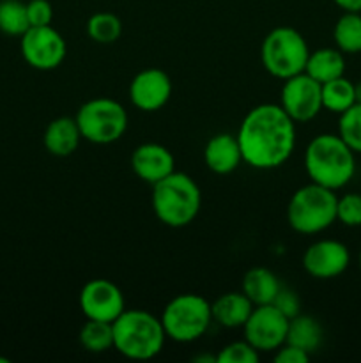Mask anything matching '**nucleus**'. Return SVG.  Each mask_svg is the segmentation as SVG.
<instances>
[{
  "label": "nucleus",
  "instance_id": "obj_1",
  "mask_svg": "<svg viewBox=\"0 0 361 363\" xmlns=\"http://www.w3.org/2000/svg\"><path fill=\"white\" fill-rule=\"evenodd\" d=\"M243 162L258 170L282 167L296 147V123L276 103H264L244 116L237 131Z\"/></svg>",
  "mask_w": 361,
  "mask_h": 363
},
{
  "label": "nucleus",
  "instance_id": "obj_2",
  "mask_svg": "<svg viewBox=\"0 0 361 363\" xmlns=\"http://www.w3.org/2000/svg\"><path fill=\"white\" fill-rule=\"evenodd\" d=\"M304 170L311 183L336 191L347 186L356 174V152L338 133H322L304 151Z\"/></svg>",
  "mask_w": 361,
  "mask_h": 363
},
{
  "label": "nucleus",
  "instance_id": "obj_3",
  "mask_svg": "<svg viewBox=\"0 0 361 363\" xmlns=\"http://www.w3.org/2000/svg\"><path fill=\"white\" fill-rule=\"evenodd\" d=\"M151 204L163 225L180 229L190 225L200 213V188L188 174L173 170L165 179L152 184Z\"/></svg>",
  "mask_w": 361,
  "mask_h": 363
},
{
  "label": "nucleus",
  "instance_id": "obj_4",
  "mask_svg": "<svg viewBox=\"0 0 361 363\" xmlns=\"http://www.w3.org/2000/svg\"><path fill=\"white\" fill-rule=\"evenodd\" d=\"M113 350L130 360H151L161 353L166 333L161 319L145 311H124L112 323Z\"/></svg>",
  "mask_w": 361,
  "mask_h": 363
},
{
  "label": "nucleus",
  "instance_id": "obj_5",
  "mask_svg": "<svg viewBox=\"0 0 361 363\" xmlns=\"http://www.w3.org/2000/svg\"><path fill=\"white\" fill-rule=\"evenodd\" d=\"M336 194L321 184L301 186L287 206V222L296 233L311 236L329 229L336 222Z\"/></svg>",
  "mask_w": 361,
  "mask_h": 363
},
{
  "label": "nucleus",
  "instance_id": "obj_6",
  "mask_svg": "<svg viewBox=\"0 0 361 363\" xmlns=\"http://www.w3.org/2000/svg\"><path fill=\"white\" fill-rule=\"evenodd\" d=\"M310 48L306 39L292 27H276L264 38L260 60L264 69L278 80L299 74L306 66Z\"/></svg>",
  "mask_w": 361,
  "mask_h": 363
},
{
  "label": "nucleus",
  "instance_id": "obj_7",
  "mask_svg": "<svg viewBox=\"0 0 361 363\" xmlns=\"http://www.w3.org/2000/svg\"><path fill=\"white\" fill-rule=\"evenodd\" d=\"M159 319L165 328L166 339L180 344L195 342L205 335L211 326V303L200 294H179L166 303Z\"/></svg>",
  "mask_w": 361,
  "mask_h": 363
},
{
  "label": "nucleus",
  "instance_id": "obj_8",
  "mask_svg": "<svg viewBox=\"0 0 361 363\" xmlns=\"http://www.w3.org/2000/svg\"><path fill=\"white\" fill-rule=\"evenodd\" d=\"M74 119L80 128L81 138L91 144H113L127 130L126 108L110 98H96L84 103Z\"/></svg>",
  "mask_w": 361,
  "mask_h": 363
},
{
  "label": "nucleus",
  "instance_id": "obj_9",
  "mask_svg": "<svg viewBox=\"0 0 361 363\" xmlns=\"http://www.w3.org/2000/svg\"><path fill=\"white\" fill-rule=\"evenodd\" d=\"M289 318L283 315L273 303L257 305L244 323V340L258 353H273L285 344Z\"/></svg>",
  "mask_w": 361,
  "mask_h": 363
},
{
  "label": "nucleus",
  "instance_id": "obj_10",
  "mask_svg": "<svg viewBox=\"0 0 361 363\" xmlns=\"http://www.w3.org/2000/svg\"><path fill=\"white\" fill-rule=\"evenodd\" d=\"M20 46L25 62L39 71H52L59 67L67 53L66 39L52 25L30 27L21 35Z\"/></svg>",
  "mask_w": 361,
  "mask_h": 363
},
{
  "label": "nucleus",
  "instance_id": "obj_11",
  "mask_svg": "<svg viewBox=\"0 0 361 363\" xmlns=\"http://www.w3.org/2000/svg\"><path fill=\"white\" fill-rule=\"evenodd\" d=\"M280 106L294 123H310L322 110V89L306 73L294 74L283 80Z\"/></svg>",
  "mask_w": 361,
  "mask_h": 363
},
{
  "label": "nucleus",
  "instance_id": "obj_12",
  "mask_svg": "<svg viewBox=\"0 0 361 363\" xmlns=\"http://www.w3.org/2000/svg\"><path fill=\"white\" fill-rule=\"evenodd\" d=\"M78 301L85 318L94 321L113 323L126 311L122 291L106 279H94L85 284Z\"/></svg>",
  "mask_w": 361,
  "mask_h": 363
},
{
  "label": "nucleus",
  "instance_id": "obj_13",
  "mask_svg": "<svg viewBox=\"0 0 361 363\" xmlns=\"http://www.w3.org/2000/svg\"><path fill=\"white\" fill-rule=\"evenodd\" d=\"M350 252L342 241L319 240L303 254V268L317 280H331L347 272Z\"/></svg>",
  "mask_w": 361,
  "mask_h": 363
},
{
  "label": "nucleus",
  "instance_id": "obj_14",
  "mask_svg": "<svg viewBox=\"0 0 361 363\" xmlns=\"http://www.w3.org/2000/svg\"><path fill=\"white\" fill-rule=\"evenodd\" d=\"M172 96V80L158 67H147L133 77L130 84V99L142 112H158Z\"/></svg>",
  "mask_w": 361,
  "mask_h": 363
},
{
  "label": "nucleus",
  "instance_id": "obj_15",
  "mask_svg": "<svg viewBox=\"0 0 361 363\" xmlns=\"http://www.w3.org/2000/svg\"><path fill=\"white\" fill-rule=\"evenodd\" d=\"M131 169L144 183L156 184L176 170V160L168 147L161 144L138 145L131 155Z\"/></svg>",
  "mask_w": 361,
  "mask_h": 363
},
{
  "label": "nucleus",
  "instance_id": "obj_16",
  "mask_svg": "<svg viewBox=\"0 0 361 363\" xmlns=\"http://www.w3.org/2000/svg\"><path fill=\"white\" fill-rule=\"evenodd\" d=\"M204 162L211 172L218 176H227L234 170L239 169L243 163V155H241L239 142L236 135L218 133L205 144L204 149Z\"/></svg>",
  "mask_w": 361,
  "mask_h": 363
},
{
  "label": "nucleus",
  "instance_id": "obj_17",
  "mask_svg": "<svg viewBox=\"0 0 361 363\" xmlns=\"http://www.w3.org/2000/svg\"><path fill=\"white\" fill-rule=\"evenodd\" d=\"M80 140L81 133L74 117H57V119H53L46 126L45 137H42L46 151L53 156H59V158H66V156L73 155L78 145H80Z\"/></svg>",
  "mask_w": 361,
  "mask_h": 363
},
{
  "label": "nucleus",
  "instance_id": "obj_18",
  "mask_svg": "<svg viewBox=\"0 0 361 363\" xmlns=\"http://www.w3.org/2000/svg\"><path fill=\"white\" fill-rule=\"evenodd\" d=\"M253 307L255 305L248 300L243 291L241 293H234V291L225 293L211 303L212 321L218 323L223 328H243Z\"/></svg>",
  "mask_w": 361,
  "mask_h": 363
},
{
  "label": "nucleus",
  "instance_id": "obj_19",
  "mask_svg": "<svg viewBox=\"0 0 361 363\" xmlns=\"http://www.w3.org/2000/svg\"><path fill=\"white\" fill-rule=\"evenodd\" d=\"M304 73L321 85L329 80H335L345 73V57L338 48L314 50L308 55Z\"/></svg>",
  "mask_w": 361,
  "mask_h": 363
},
{
  "label": "nucleus",
  "instance_id": "obj_20",
  "mask_svg": "<svg viewBox=\"0 0 361 363\" xmlns=\"http://www.w3.org/2000/svg\"><path fill=\"white\" fill-rule=\"evenodd\" d=\"M280 289H282V284L278 277L271 269L262 268V266L248 269L243 279V293L255 307L273 303Z\"/></svg>",
  "mask_w": 361,
  "mask_h": 363
},
{
  "label": "nucleus",
  "instance_id": "obj_21",
  "mask_svg": "<svg viewBox=\"0 0 361 363\" xmlns=\"http://www.w3.org/2000/svg\"><path fill=\"white\" fill-rule=\"evenodd\" d=\"M322 335H324V332H322V326L319 325L317 319L311 318V315L297 314L296 318L289 319L285 344L299 347L304 353L310 354L315 350H319Z\"/></svg>",
  "mask_w": 361,
  "mask_h": 363
},
{
  "label": "nucleus",
  "instance_id": "obj_22",
  "mask_svg": "<svg viewBox=\"0 0 361 363\" xmlns=\"http://www.w3.org/2000/svg\"><path fill=\"white\" fill-rule=\"evenodd\" d=\"M322 89V110L331 113H343L356 103L354 82L349 78L338 77L321 85Z\"/></svg>",
  "mask_w": 361,
  "mask_h": 363
},
{
  "label": "nucleus",
  "instance_id": "obj_23",
  "mask_svg": "<svg viewBox=\"0 0 361 363\" xmlns=\"http://www.w3.org/2000/svg\"><path fill=\"white\" fill-rule=\"evenodd\" d=\"M333 39L343 55L361 53V13H343L333 28Z\"/></svg>",
  "mask_w": 361,
  "mask_h": 363
},
{
  "label": "nucleus",
  "instance_id": "obj_24",
  "mask_svg": "<svg viewBox=\"0 0 361 363\" xmlns=\"http://www.w3.org/2000/svg\"><path fill=\"white\" fill-rule=\"evenodd\" d=\"M78 339L88 353H105V351L113 350L112 323L87 319V323L81 326Z\"/></svg>",
  "mask_w": 361,
  "mask_h": 363
},
{
  "label": "nucleus",
  "instance_id": "obj_25",
  "mask_svg": "<svg viewBox=\"0 0 361 363\" xmlns=\"http://www.w3.org/2000/svg\"><path fill=\"white\" fill-rule=\"evenodd\" d=\"M30 28L27 16V2L0 0V32L7 35H23Z\"/></svg>",
  "mask_w": 361,
  "mask_h": 363
},
{
  "label": "nucleus",
  "instance_id": "obj_26",
  "mask_svg": "<svg viewBox=\"0 0 361 363\" xmlns=\"http://www.w3.org/2000/svg\"><path fill=\"white\" fill-rule=\"evenodd\" d=\"M87 34L92 41L110 45L122 34V21L113 13H96L87 21Z\"/></svg>",
  "mask_w": 361,
  "mask_h": 363
},
{
  "label": "nucleus",
  "instance_id": "obj_27",
  "mask_svg": "<svg viewBox=\"0 0 361 363\" xmlns=\"http://www.w3.org/2000/svg\"><path fill=\"white\" fill-rule=\"evenodd\" d=\"M338 135L356 155H361V103L340 113Z\"/></svg>",
  "mask_w": 361,
  "mask_h": 363
},
{
  "label": "nucleus",
  "instance_id": "obj_28",
  "mask_svg": "<svg viewBox=\"0 0 361 363\" xmlns=\"http://www.w3.org/2000/svg\"><path fill=\"white\" fill-rule=\"evenodd\" d=\"M258 360L260 353L246 340L227 344L216 354V363H257Z\"/></svg>",
  "mask_w": 361,
  "mask_h": 363
},
{
  "label": "nucleus",
  "instance_id": "obj_29",
  "mask_svg": "<svg viewBox=\"0 0 361 363\" xmlns=\"http://www.w3.org/2000/svg\"><path fill=\"white\" fill-rule=\"evenodd\" d=\"M336 220L345 227H361V194H345L338 197Z\"/></svg>",
  "mask_w": 361,
  "mask_h": 363
},
{
  "label": "nucleus",
  "instance_id": "obj_30",
  "mask_svg": "<svg viewBox=\"0 0 361 363\" xmlns=\"http://www.w3.org/2000/svg\"><path fill=\"white\" fill-rule=\"evenodd\" d=\"M30 27H46L53 21V6L50 0H25Z\"/></svg>",
  "mask_w": 361,
  "mask_h": 363
},
{
  "label": "nucleus",
  "instance_id": "obj_31",
  "mask_svg": "<svg viewBox=\"0 0 361 363\" xmlns=\"http://www.w3.org/2000/svg\"><path fill=\"white\" fill-rule=\"evenodd\" d=\"M273 305L282 312L283 315H287L289 319L296 318L297 314H301V300L296 294V291L289 289V287H283L278 291L276 298L273 300Z\"/></svg>",
  "mask_w": 361,
  "mask_h": 363
},
{
  "label": "nucleus",
  "instance_id": "obj_32",
  "mask_svg": "<svg viewBox=\"0 0 361 363\" xmlns=\"http://www.w3.org/2000/svg\"><path fill=\"white\" fill-rule=\"evenodd\" d=\"M275 362L276 363H306L310 360V354L304 353L303 350L290 344H283L275 351Z\"/></svg>",
  "mask_w": 361,
  "mask_h": 363
},
{
  "label": "nucleus",
  "instance_id": "obj_33",
  "mask_svg": "<svg viewBox=\"0 0 361 363\" xmlns=\"http://www.w3.org/2000/svg\"><path fill=\"white\" fill-rule=\"evenodd\" d=\"M343 13H361V0H333Z\"/></svg>",
  "mask_w": 361,
  "mask_h": 363
},
{
  "label": "nucleus",
  "instance_id": "obj_34",
  "mask_svg": "<svg viewBox=\"0 0 361 363\" xmlns=\"http://www.w3.org/2000/svg\"><path fill=\"white\" fill-rule=\"evenodd\" d=\"M354 94H356V103H361V82L354 84Z\"/></svg>",
  "mask_w": 361,
  "mask_h": 363
},
{
  "label": "nucleus",
  "instance_id": "obj_35",
  "mask_svg": "<svg viewBox=\"0 0 361 363\" xmlns=\"http://www.w3.org/2000/svg\"><path fill=\"white\" fill-rule=\"evenodd\" d=\"M357 262H360V269H361V250H360V255H357Z\"/></svg>",
  "mask_w": 361,
  "mask_h": 363
},
{
  "label": "nucleus",
  "instance_id": "obj_36",
  "mask_svg": "<svg viewBox=\"0 0 361 363\" xmlns=\"http://www.w3.org/2000/svg\"><path fill=\"white\" fill-rule=\"evenodd\" d=\"M9 360H7V358H0V363H7Z\"/></svg>",
  "mask_w": 361,
  "mask_h": 363
}]
</instances>
